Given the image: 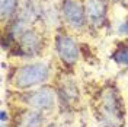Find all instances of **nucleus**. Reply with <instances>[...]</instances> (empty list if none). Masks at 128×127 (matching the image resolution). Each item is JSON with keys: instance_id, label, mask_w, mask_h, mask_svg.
Masks as SVG:
<instances>
[{"instance_id": "nucleus-1", "label": "nucleus", "mask_w": 128, "mask_h": 127, "mask_svg": "<svg viewBox=\"0 0 128 127\" xmlns=\"http://www.w3.org/2000/svg\"><path fill=\"white\" fill-rule=\"evenodd\" d=\"M48 78H50L48 64L36 61V63H28L18 67L15 73L12 75L10 82L18 89H29L44 83L45 80H48Z\"/></svg>"}, {"instance_id": "nucleus-2", "label": "nucleus", "mask_w": 128, "mask_h": 127, "mask_svg": "<svg viewBox=\"0 0 128 127\" xmlns=\"http://www.w3.org/2000/svg\"><path fill=\"white\" fill-rule=\"evenodd\" d=\"M13 32L18 37V45L20 53L25 56H36L40 54L42 50V38L36 31H34L32 28L22 25L19 22H16L13 26Z\"/></svg>"}, {"instance_id": "nucleus-3", "label": "nucleus", "mask_w": 128, "mask_h": 127, "mask_svg": "<svg viewBox=\"0 0 128 127\" xmlns=\"http://www.w3.org/2000/svg\"><path fill=\"white\" fill-rule=\"evenodd\" d=\"M61 16L66 21V24L70 28L80 31L83 29L88 22V16L83 8V3H80L77 0H63L61 3Z\"/></svg>"}, {"instance_id": "nucleus-4", "label": "nucleus", "mask_w": 128, "mask_h": 127, "mask_svg": "<svg viewBox=\"0 0 128 127\" xmlns=\"http://www.w3.org/2000/svg\"><path fill=\"white\" fill-rule=\"evenodd\" d=\"M100 117L104 118L105 124L108 126H116L122 120V105H121L116 92L109 91L105 95H102Z\"/></svg>"}, {"instance_id": "nucleus-5", "label": "nucleus", "mask_w": 128, "mask_h": 127, "mask_svg": "<svg viewBox=\"0 0 128 127\" xmlns=\"http://www.w3.org/2000/svg\"><path fill=\"white\" fill-rule=\"evenodd\" d=\"M56 98H57V92L52 88H40L34 92L26 94V96L24 98V102L36 111H44V110H51L56 105Z\"/></svg>"}, {"instance_id": "nucleus-6", "label": "nucleus", "mask_w": 128, "mask_h": 127, "mask_svg": "<svg viewBox=\"0 0 128 127\" xmlns=\"http://www.w3.org/2000/svg\"><path fill=\"white\" fill-rule=\"evenodd\" d=\"M56 53L58 54L60 60L66 63L67 66H73L77 63L79 60V47L76 41L73 40L70 35L67 34H58L56 35Z\"/></svg>"}, {"instance_id": "nucleus-7", "label": "nucleus", "mask_w": 128, "mask_h": 127, "mask_svg": "<svg viewBox=\"0 0 128 127\" xmlns=\"http://www.w3.org/2000/svg\"><path fill=\"white\" fill-rule=\"evenodd\" d=\"M83 8H84L89 24L93 26L104 25L108 15V6L105 0H83Z\"/></svg>"}, {"instance_id": "nucleus-8", "label": "nucleus", "mask_w": 128, "mask_h": 127, "mask_svg": "<svg viewBox=\"0 0 128 127\" xmlns=\"http://www.w3.org/2000/svg\"><path fill=\"white\" fill-rule=\"evenodd\" d=\"M42 124V115L36 110H26L16 120V127H41Z\"/></svg>"}, {"instance_id": "nucleus-9", "label": "nucleus", "mask_w": 128, "mask_h": 127, "mask_svg": "<svg viewBox=\"0 0 128 127\" xmlns=\"http://www.w3.org/2000/svg\"><path fill=\"white\" fill-rule=\"evenodd\" d=\"M19 8V0H0V12H2V19L8 21L13 15H16Z\"/></svg>"}, {"instance_id": "nucleus-10", "label": "nucleus", "mask_w": 128, "mask_h": 127, "mask_svg": "<svg viewBox=\"0 0 128 127\" xmlns=\"http://www.w3.org/2000/svg\"><path fill=\"white\" fill-rule=\"evenodd\" d=\"M114 60L118 61V63L125 64L128 67V48H121V50H118L114 54Z\"/></svg>"}]
</instances>
